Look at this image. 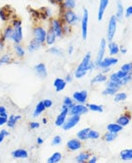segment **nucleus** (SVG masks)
Here are the masks:
<instances>
[{"instance_id": "f257e3e1", "label": "nucleus", "mask_w": 132, "mask_h": 163, "mask_svg": "<svg viewBox=\"0 0 132 163\" xmlns=\"http://www.w3.org/2000/svg\"><path fill=\"white\" fill-rule=\"evenodd\" d=\"M94 66H95V63L91 62V53L90 52L87 53L85 55V57L83 58L82 62L79 64L78 68L75 70V76L77 78L83 77L87 74L88 70L94 69Z\"/></svg>"}, {"instance_id": "f03ea898", "label": "nucleus", "mask_w": 132, "mask_h": 163, "mask_svg": "<svg viewBox=\"0 0 132 163\" xmlns=\"http://www.w3.org/2000/svg\"><path fill=\"white\" fill-rule=\"evenodd\" d=\"M117 30V19L115 16H112L108 22V29H107V39L108 41H112L115 36Z\"/></svg>"}, {"instance_id": "7ed1b4c3", "label": "nucleus", "mask_w": 132, "mask_h": 163, "mask_svg": "<svg viewBox=\"0 0 132 163\" xmlns=\"http://www.w3.org/2000/svg\"><path fill=\"white\" fill-rule=\"evenodd\" d=\"M63 19H64V20H65L68 24H69V25L76 24V23L79 21V16H78L73 10H67V11L64 13Z\"/></svg>"}, {"instance_id": "20e7f679", "label": "nucleus", "mask_w": 132, "mask_h": 163, "mask_svg": "<svg viewBox=\"0 0 132 163\" xmlns=\"http://www.w3.org/2000/svg\"><path fill=\"white\" fill-rule=\"evenodd\" d=\"M14 14H15L14 9L9 5H6L0 9V19L3 21H7L9 20H11Z\"/></svg>"}, {"instance_id": "39448f33", "label": "nucleus", "mask_w": 132, "mask_h": 163, "mask_svg": "<svg viewBox=\"0 0 132 163\" xmlns=\"http://www.w3.org/2000/svg\"><path fill=\"white\" fill-rule=\"evenodd\" d=\"M88 21H89V12L86 8L83 10V16L81 19V29H82V38L83 40L87 39V34H88Z\"/></svg>"}, {"instance_id": "423d86ee", "label": "nucleus", "mask_w": 132, "mask_h": 163, "mask_svg": "<svg viewBox=\"0 0 132 163\" xmlns=\"http://www.w3.org/2000/svg\"><path fill=\"white\" fill-rule=\"evenodd\" d=\"M33 34H34V39L37 40L38 42H40L41 43L46 42V29H43L42 27H40V26L35 27L34 30H33Z\"/></svg>"}, {"instance_id": "0eeeda50", "label": "nucleus", "mask_w": 132, "mask_h": 163, "mask_svg": "<svg viewBox=\"0 0 132 163\" xmlns=\"http://www.w3.org/2000/svg\"><path fill=\"white\" fill-rule=\"evenodd\" d=\"M50 29L53 31L56 35V37H62L63 35V24L59 20H51V27Z\"/></svg>"}, {"instance_id": "6e6552de", "label": "nucleus", "mask_w": 132, "mask_h": 163, "mask_svg": "<svg viewBox=\"0 0 132 163\" xmlns=\"http://www.w3.org/2000/svg\"><path fill=\"white\" fill-rule=\"evenodd\" d=\"M79 121H80V116H78V115H72V117H70L67 122H65L62 126H63V129L65 130L72 129L73 128H74V126L79 123Z\"/></svg>"}, {"instance_id": "1a4fd4ad", "label": "nucleus", "mask_w": 132, "mask_h": 163, "mask_svg": "<svg viewBox=\"0 0 132 163\" xmlns=\"http://www.w3.org/2000/svg\"><path fill=\"white\" fill-rule=\"evenodd\" d=\"M88 107L85 106V105H82V104H73L72 107L69 108V114L70 115H78L80 116L84 113H87L88 112Z\"/></svg>"}, {"instance_id": "9d476101", "label": "nucleus", "mask_w": 132, "mask_h": 163, "mask_svg": "<svg viewBox=\"0 0 132 163\" xmlns=\"http://www.w3.org/2000/svg\"><path fill=\"white\" fill-rule=\"evenodd\" d=\"M68 111H69V108L67 107V106H65V105H63V107H62V112H61V113L59 114V116L57 117V119H56V121H55L56 125L62 126V125H64V123L66 122V118H67V115H68Z\"/></svg>"}, {"instance_id": "9b49d317", "label": "nucleus", "mask_w": 132, "mask_h": 163, "mask_svg": "<svg viewBox=\"0 0 132 163\" xmlns=\"http://www.w3.org/2000/svg\"><path fill=\"white\" fill-rule=\"evenodd\" d=\"M23 38V33H22V27L21 26H16L14 27L13 30V36H12V40L15 43H20L22 41Z\"/></svg>"}, {"instance_id": "f8f14e48", "label": "nucleus", "mask_w": 132, "mask_h": 163, "mask_svg": "<svg viewBox=\"0 0 132 163\" xmlns=\"http://www.w3.org/2000/svg\"><path fill=\"white\" fill-rule=\"evenodd\" d=\"M105 48H106V40L102 39L100 41V44H99V50L98 53V56H96V60H95V65L98 66L100 61L103 59V55H104V52H105Z\"/></svg>"}, {"instance_id": "ddd939ff", "label": "nucleus", "mask_w": 132, "mask_h": 163, "mask_svg": "<svg viewBox=\"0 0 132 163\" xmlns=\"http://www.w3.org/2000/svg\"><path fill=\"white\" fill-rule=\"evenodd\" d=\"M109 5V0H99V7L98 12V20L100 21L103 19V16L105 13V10Z\"/></svg>"}, {"instance_id": "4468645a", "label": "nucleus", "mask_w": 132, "mask_h": 163, "mask_svg": "<svg viewBox=\"0 0 132 163\" xmlns=\"http://www.w3.org/2000/svg\"><path fill=\"white\" fill-rule=\"evenodd\" d=\"M118 63V59L113 58V57H108V58H104L100 61V63L98 65L99 67L105 69V68H109L113 65H115Z\"/></svg>"}, {"instance_id": "2eb2a0df", "label": "nucleus", "mask_w": 132, "mask_h": 163, "mask_svg": "<svg viewBox=\"0 0 132 163\" xmlns=\"http://www.w3.org/2000/svg\"><path fill=\"white\" fill-rule=\"evenodd\" d=\"M87 97H88L87 91H79V92H75L73 94V99H75L76 102H80V103H85L86 102Z\"/></svg>"}, {"instance_id": "dca6fc26", "label": "nucleus", "mask_w": 132, "mask_h": 163, "mask_svg": "<svg viewBox=\"0 0 132 163\" xmlns=\"http://www.w3.org/2000/svg\"><path fill=\"white\" fill-rule=\"evenodd\" d=\"M67 147L69 151H77L81 148V142L79 139H72L67 143Z\"/></svg>"}, {"instance_id": "f3484780", "label": "nucleus", "mask_w": 132, "mask_h": 163, "mask_svg": "<svg viewBox=\"0 0 132 163\" xmlns=\"http://www.w3.org/2000/svg\"><path fill=\"white\" fill-rule=\"evenodd\" d=\"M12 156L14 158L21 159V158H27L28 157V152L24 149H17L12 152Z\"/></svg>"}, {"instance_id": "a211bd4d", "label": "nucleus", "mask_w": 132, "mask_h": 163, "mask_svg": "<svg viewBox=\"0 0 132 163\" xmlns=\"http://www.w3.org/2000/svg\"><path fill=\"white\" fill-rule=\"evenodd\" d=\"M35 71L37 72V75L40 77H46L47 75V72H46V68L45 64H38L35 66Z\"/></svg>"}, {"instance_id": "6ab92c4d", "label": "nucleus", "mask_w": 132, "mask_h": 163, "mask_svg": "<svg viewBox=\"0 0 132 163\" xmlns=\"http://www.w3.org/2000/svg\"><path fill=\"white\" fill-rule=\"evenodd\" d=\"M66 84H67L66 80H64L62 78H56L54 80V83H53V85L56 88V91L57 92L63 91V90L65 89V87H66Z\"/></svg>"}, {"instance_id": "aec40b11", "label": "nucleus", "mask_w": 132, "mask_h": 163, "mask_svg": "<svg viewBox=\"0 0 132 163\" xmlns=\"http://www.w3.org/2000/svg\"><path fill=\"white\" fill-rule=\"evenodd\" d=\"M116 19L117 20H121L122 17H124V6H122V3L121 0H118L117 2V11H116Z\"/></svg>"}, {"instance_id": "412c9836", "label": "nucleus", "mask_w": 132, "mask_h": 163, "mask_svg": "<svg viewBox=\"0 0 132 163\" xmlns=\"http://www.w3.org/2000/svg\"><path fill=\"white\" fill-rule=\"evenodd\" d=\"M20 119H21V116H20V115H16V116L11 115L10 117H9L8 121H7V125L9 126V128L13 129L14 126L15 125L16 122L19 121V120H20Z\"/></svg>"}, {"instance_id": "4be33fe9", "label": "nucleus", "mask_w": 132, "mask_h": 163, "mask_svg": "<svg viewBox=\"0 0 132 163\" xmlns=\"http://www.w3.org/2000/svg\"><path fill=\"white\" fill-rule=\"evenodd\" d=\"M124 129V126H121V125H119L118 123L117 124H109L107 125V129L110 131V132H114V133H118L120 131Z\"/></svg>"}, {"instance_id": "5701e85b", "label": "nucleus", "mask_w": 132, "mask_h": 163, "mask_svg": "<svg viewBox=\"0 0 132 163\" xmlns=\"http://www.w3.org/2000/svg\"><path fill=\"white\" fill-rule=\"evenodd\" d=\"M55 40H56V35L55 33L52 31L51 29H49L47 32H46V41L48 44H53L55 43Z\"/></svg>"}, {"instance_id": "b1692460", "label": "nucleus", "mask_w": 132, "mask_h": 163, "mask_svg": "<svg viewBox=\"0 0 132 163\" xmlns=\"http://www.w3.org/2000/svg\"><path fill=\"white\" fill-rule=\"evenodd\" d=\"M41 43L40 42H38L37 40H32L31 42H30V43L28 44V50L30 51V52H34V51H36L37 49H39L40 48H41Z\"/></svg>"}, {"instance_id": "393cba45", "label": "nucleus", "mask_w": 132, "mask_h": 163, "mask_svg": "<svg viewBox=\"0 0 132 163\" xmlns=\"http://www.w3.org/2000/svg\"><path fill=\"white\" fill-rule=\"evenodd\" d=\"M45 109H46L45 104H43L42 102H40L37 104L36 108H35V111H34V113H33V116H34V117H38L39 115H41L43 111H45Z\"/></svg>"}, {"instance_id": "a878e982", "label": "nucleus", "mask_w": 132, "mask_h": 163, "mask_svg": "<svg viewBox=\"0 0 132 163\" xmlns=\"http://www.w3.org/2000/svg\"><path fill=\"white\" fill-rule=\"evenodd\" d=\"M120 156L122 160H132V149L121 151Z\"/></svg>"}, {"instance_id": "bb28decb", "label": "nucleus", "mask_w": 132, "mask_h": 163, "mask_svg": "<svg viewBox=\"0 0 132 163\" xmlns=\"http://www.w3.org/2000/svg\"><path fill=\"white\" fill-rule=\"evenodd\" d=\"M89 131H90L89 128H86V129H81L80 131L77 132V138L79 140H87L88 139V133H89Z\"/></svg>"}, {"instance_id": "cd10ccee", "label": "nucleus", "mask_w": 132, "mask_h": 163, "mask_svg": "<svg viewBox=\"0 0 132 163\" xmlns=\"http://www.w3.org/2000/svg\"><path fill=\"white\" fill-rule=\"evenodd\" d=\"M107 79V76L103 75V74H99L98 75H95L92 81H91V83L92 84H95V83H100V82H104V81H106Z\"/></svg>"}, {"instance_id": "c85d7f7f", "label": "nucleus", "mask_w": 132, "mask_h": 163, "mask_svg": "<svg viewBox=\"0 0 132 163\" xmlns=\"http://www.w3.org/2000/svg\"><path fill=\"white\" fill-rule=\"evenodd\" d=\"M61 159H62V155H61L60 152H54L53 155L47 159V162L48 163H57Z\"/></svg>"}, {"instance_id": "c756f323", "label": "nucleus", "mask_w": 132, "mask_h": 163, "mask_svg": "<svg viewBox=\"0 0 132 163\" xmlns=\"http://www.w3.org/2000/svg\"><path fill=\"white\" fill-rule=\"evenodd\" d=\"M13 30H14V27H11V26L7 27L3 33V39L4 40H12Z\"/></svg>"}, {"instance_id": "7c9ffc66", "label": "nucleus", "mask_w": 132, "mask_h": 163, "mask_svg": "<svg viewBox=\"0 0 132 163\" xmlns=\"http://www.w3.org/2000/svg\"><path fill=\"white\" fill-rule=\"evenodd\" d=\"M76 6V2L75 0H65L63 3V7L67 10H73Z\"/></svg>"}, {"instance_id": "2f4dec72", "label": "nucleus", "mask_w": 132, "mask_h": 163, "mask_svg": "<svg viewBox=\"0 0 132 163\" xmlns=\"http://www.w3.org/2000/svg\"><path fill=\"white\" fill-rule=\"evenodd\" d=\"M129 122H130L129 117H127V116H121V117L119 118V119H118V121H117V123H118L119 125H121V126L127 125L129 124Z\"/></svg>"}, {"instance_id": "473e14b6", "label": "nucleus", "mask_w": 132, "mask_h": 163, "mask_svg": "<svg viewBox=\"0 0 132 163\" xmlns=\"http://www.w3.org/2000/svg\"><path fill=\"white\" fill-rule=\"evenodd\" d=\"M90 158V155L88 152H81L80 155L76 156L77 162H85Z\"/></svg>"}, {"instance_id": "72a5a7b5", "label": "nucleus", "mask_w": 132, "mask_h": 163, "mask_svg": "<svg viewBox=\"0 0 132 163\" xmlns=\"http://www.w3.org/2000/svg\"><path fill=\"white\" fill-rule=\"evenodd\" d=\"M88 109H90L94 112H102L103 111V107L99 104H88Z\"/></svg>"}, {"instance_id": "f704fd0d", "label": "nucleus", "mask_w": 132, "mask_h": 163, "mask_svg": "<svg viewBox=\"0 0 132 163\" xmlns=\"http://www.w3.org/2000/svg\"><path fill=\"white\" fill-rule=\"evenodd\" d=\"M109 50H110V54L114 55V54H117L119 52V46L116 43H109Z\"/></svg>"}, {"instance_id": "c9c22d12", "label": "nucleus", "mask_w": 132, "mask_h": 163, "mask_svg": "<svg viewBox=\"0 0 132 163\" xmlns=\"http://www.w3.org/2000/svg\"><path fill=\"white\" fill-rule=\"evenodd\" d=\"M118 90L119 89H117V88H113V87H107L106 89L104 90L103 91V95H115L117 92H118Z\"/></svg>"}, {"instance_id": "e433bc0d", "label": "nucleus", "mask_w": 132, "mask_h": 163, "mask_svg": "<svg viewBox=\"0 0 132 163\" xmlns=\"http://www.w3.org/2000/svg\"><path fill=\"white\" fill-rule=\"evenodd\" d=\"M15 53L17 54V56H20V57H22L24 56V50H23V48L21 46H20L19 43H16L15 46Z\"/></svg>"}, {"instance_id": "4c0bfd02", "label": "nucleus", "mask_w": 132, "mask_h": 163, "mask_svg": "<svg viewBox=\"0 0 132 163\" xmlns=\"http://www.w3.org/2000/svg\"><path fill=\"white\" fill-rule=\"evenodd\" d=\"M116 137H117V133H114V132H110V131H109L108 133L105 134L104 139L106 140L107 142H111V141H113V140H115Z\"/></svg>"}, {"instance_id": "58836bf2", "label": "nucleus", "mask_w": 132, "mask_h": 163, "mask_svg": "<svg viewBox=\"0 0 132 163\" xmlns=\"http://www.w3.org/2000/svg\"><path fill=\"white\" fill-rule=\"evenodd\" d=\"M126 94L125 93H120V94H117L115 98H114V101H115L116 102H122L125 101V99H126Z\"/></svg>"}, {"instance_id": "ea45409f", "label": "nucleus", "mask_w": 132, "mask_h": 163, "mask_svg": "<svg viewBox=\"0 0 132 163\" xmlns=\"http://www.w3.org/2000/svg\"><path fill=\"white\" fill-rule=\"evenodd\" d=\"M99 137V133L98 131L90 129L89 133H88V138H90V139H98Z\"/></svg>"}, {"instance_id": "a19ab883", "label": "nucleus", "mask_w": 132, "mask_h": 163, "mask_svg": "<svg viewBox=\"0 0 132 163\" xmlns=\"http://www.w3.org/2000/svg\"><path fill=\"white\" fill-rule=\"evenodd\" d=\"M121 70H124L125 72H131L132 70V63H127V64H125L121 69Z\"/></svg>"}, {"instance_id": "79ce46f5", "label": "nucleus", "mask_w": 132, "mask_h": 163, "mask_svg": "<svg viewBox=\"0 0 132 163\" xmlns=\"http://www.w3.org/2000/svg\"><path fill=\"white\" fill-rule=\"evenodd\" d=\"M12 62V58L9 55H4L2 58H0V63L1 64H8V63Z\"/></svg>"}, {"instance_id": "37998d69", "label": "nucleus", "mask_w": 132, "mask_h": 163, "mask_svg": "<svg viewBox=\"0 0 132 163\" xmlns=\"http://www.w3.org/2000/svg\"><path fill=\"white\" fill-rule=\"evenodd\" d=\"M64 105L67 106V107H68V108H70V107H72V106L73 105V99H72V98H69L68 97H65V98H64Z\"/></svg>"}, {"instance_id": "c03bdc74", "label": "nucleus", "mask_w": 132, "mask_h": 163, "mask_svg": "<svg viewBox=\"0 0 132 163\" xmlns=\"http://www.w3.org/2000/svg\"><path fill=\"white\" fill-rule=\"evenodd\" d=\"M115 74H116V75H117V77L119 78V79H122V78H124L125 76H126L128 74H129V72H125V71H124V70H119V71H117V72H115Z\"/></svg>"}, {"instance_id": "a18cd8bd", "label": "nucleus", "mask_w": 132, "mask_h": 163, "mask_svg": "<svg viewBox=\"0 0 132 163\" xmlns=\"http://www.w3.org/2000/svg\"><path fill=\"white\" fill-rule=\"evenodd\" d=\"M131 80H132V75H131V74L129 72V74H128L126 76H125L124 78L121 79V83H122V85H125V84H127L128 82H130Z\"/></svg>"}, {"instance_id": "49530a36", "label": "nucleus", "mask_w": 132, "mask_h": 163, "mask_svg": "<svg viewBox=\"0 0 132 163\" xmlns=\"http://www.w3.org/2000/svg\"><path fill=\"white\" fill-rule=\"evenodd\" d=\"M108 86L109 87H113V88H117V89H120L122 85L119 82H116V81H112L110 80L109 82H108Z\"/></svg>"}, {"instance_id": "de8ad7c7", "label": "nucleus", "mask_w": 132, "mask_h": 163, "mask_svg": "<svg viewBox=\"0 0 132 163\" xmlns=\"http://www.w3.org/2000/svg\"><path fill=\"white\" fill-rule=\"evenodd\" d=\"M7 135H9V132L6 129H2L0 131V143H2V141L4 140L5 136H7Z\"/></svg>"}, {"instance_id": "09e8293b", "label": "nucleus", "mask_w": 132, "mask_h": 163, "mask_svg": "<svg viewBox=\"0 0 132 163\" xmlns=\"http://www.w3.org/2000/svg\"><path fill=\"white\" fill-rule=\"evenodd\" d=\"M62 143V138H61L60 136H55L54 138H53V140H52V145H59V144H61Z\"/></svg>"}, {"instance_id": "8fccbe9b", "label": "nucleus", "mask_w": 132, "mask_h": 163, "mask_svg": "<svg viewBox=\"0 0 132 163\" xmlns=\"http://www.w3.org/2000/svg\"><path fill=\"white\" fill-rule=\"evenodd\" d=\"M21 20H19V19H15V20H13V21H12V25H13V27H16V26H21Z\"/></svg>"}, {"instance_id": "3c124183", "label": "nucleus", "mask_w": 132, "mask_h": 163, "mask_svg": "<svg viewBox=\"0 0 132 163\" xmlns=\"http://www.w3.org/2000/svg\"><path fill=\"white\" fill-rule=\"evenodd\" d=\"M29 128L32 129H39V128H40V124H39V123H36V122H32V123L29 124Z\"/></svg>"}, {"instance_id": "603ef678", "label": "nucleus", "mask_w": 132, "mask_h": 163, "mask_svg": "<svg viewBox=\"0 0 132 163\" xmlns=\"http://www.w3.org/2000/svg\"><path fill=\"white\" fill-rule=\"evenodd\" d=\"M42 102H43V104H45L46 108H49V107L52 106V104H53L52 103V101H50V99H45Z\"/></svg>"}, {"instance_id": "864d4df0", "label": "nucleus", "mask_w": 132, "mask_h": 163, "mask_svg": "<svg viewBox=\"0 0 132 163\" xmlns=\"http://www.w3.org/2000/svg\"><path fill=\"white\" fill-rule=\"evenodd\" d=\"M7 121H8V117L0 115V125H3L7 124Z\"/></svg>"}, {"instance_id": "5fc2aeb1", "label": "nucleus", "mask_w": 132, "mask_h": 163, "mask_svg": "<svg viewBox=\"0 0 132 163\" xmlns=\"http://www.w3.org/2000/svg\"><path fill=\"white\" fill-rule=\"evenodd\" d=\"M0 115L7 117V111H6V108L4 106H0Z\"/></svg>"}, {"instance_id": "6e6d98bb", "label": "nucleus", "mask_w": 132, "mask_h": 163, "mask_svg": "<svg viewBox=\"0 0 132 163\" xmlns=\"http://www.w3.org/2000/svg\"><path fill=\"white\" fill-rule=\"evenodd\" d=\"M125 16L128 17L130 16H132V6H129L127 9H126V11H125Z\"/></svg>"}, {"instance_id": "4d7b16f0", "label": "nucleus", "mask_w": 132, "mask_h": 163, "mask_svg": "<svg viewBox=\"0 0 132 163\" xmlns=\"http://www.w3.org/2000/svg\"><path fill=\"white\" fill-rule=\"evenodd\" d=\"M49 52H50V53H53V54H57V55L61 53L60 50H59L58 48H50V49H49Z\"/></svg>"}, {"instance_id": "13d9d810", "label": "nucleus", "mask_w": 132, "mask_h": 163, "mask_svg": "<svg viewBox=\"0 0 132 163\" xmlns=\"http://www.w3.org/2000/svg\"><path fill=\"white\" fill-rule=\"evenodd\" d=\"M49 1L52 4H61V3H63L65 0H49Z\"/></svg>"}, {"instance_id": "bf43d9fd", "label": "nucleus", "mask_w": 132, "mask_h": 163, "mask_svg": "<svg viewBox=\"0 0 132 163\" xmlns=\"http://www.w3.org/2000/svg\"><path fill=\"white\" fill-rule=\"evenodd\" d=\"M72 81H73L72 75H67L66 76V82H72Z\"/></svg>"}, {"instance_id": "052dcab7", "label": "nucleus", "mask_w": 132, "mask_h": 163, "mask_svg": "<svg viewBox=\"0 0 132 163\" xmlns=\"http://www.w3.org/2000/svg\"><path fill=\"white\" fill-rule=\"evenodd\" d=\"M96 161H98V158H96L95 156H94L93 158H91V159L89 160V162H90V163H95Z\"/></svg>"}, {"instance_id": "680f3d73", "label": "nucleus", "mask_w": 132, "mask_h": 163, "mask_svg": "<svg viewBox=\"0 0 132 163\" xmlns=\"http://www.w3.org/2000/svg\"><path fill=\"white\" fill-rule=\"evenodd\" d=\"M37 142H38V144H39V145H42V144L43 143V140H42L41 137H39V138L37 139Z\"/></svg>"}, {"instance_id": "e2e57ef3", "label": "nucleus", "mask_w": 132, "mask_h": 163, "mask_svg": "<svg viewBox=\"0 0 132 163\" xmlns=\"http://www.w3.org/2000/svg\"><path fill=\"white\" fill-rule=\"evenodd\" d=\"M73 51V46H70V47L68 48V53H69V54H72Z\"/></svg>"}, {"instance_id": "0e129e2a", "label": "nucleus", "mask_w": 132, "mask_h": 163, "mask_svg": "<svg viewBox=\"0 0 132 163\" xmlns=\"http://www.w3.org/2000/svg\"><path fill=\"white\" fill-rule=\"evenodd\" d=\"M3 47H4V42L1 41V42H0V51L3 49Z\"/></svg>"}, {"instance_id": "69168bd1", "label": "nucleus", "mask_w": 132, "mask_h": 163, "mask_svg": "<svg viewBox=\"0 0 132 163\" xmlns=\"http://www.w3.org/2000/svg\"><path fill=\"white\" fill-rule=\"evenodd\" d=\"M121 51L122 53H125V52H126V50H125V49H124V48H121Z\"/></svg>"}, {"instance_id": "338daca9", "label": "nucleus", "mask_w": 132, "mask_h": 163, "mask_svg": "<svg viewBox=\"0 0 132 163\" xmlns=\"http://www.w3.org/2000/svg\"><path fill=\"white\" fill-rule=\"evenodd\" d=\"M46 122H47V121H46V119H43V120H42V123H43V124H46Z\"/></svg>"}]
</instances>
